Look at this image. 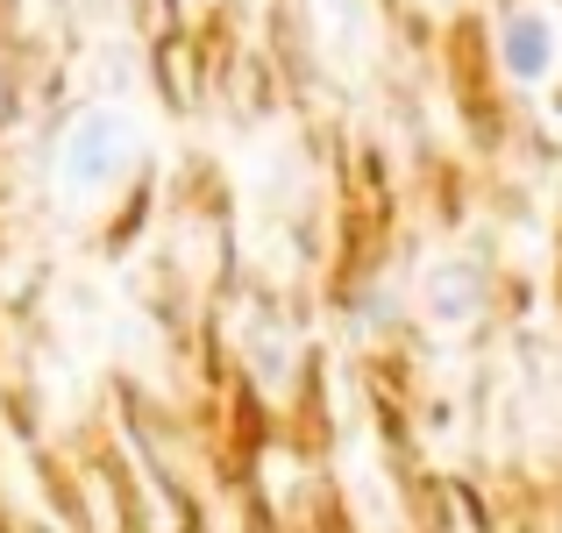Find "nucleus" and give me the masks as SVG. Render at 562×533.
Returning <instances> with one entry per match:
<instances>
[{"label": "nucleus", "mask_w": 562, "mask_h": 533, "mask_svg": "<svg viewBox=\"0 0 562 533\" xmlns=\"http://www.w3.org/2000/svg\"><path fill=\"white\" fill-rule=\"evenodd\" d=\"M114 150H122V122H114V114H86L65 136V171L79 178V185H100V178L114 171Z\"/></svg>", "instance_id": "1"}, {"label": "nucleus", "mask_w": 562, "mask_h": 533, "mask_svg": "<svg viewBox=\"0 0 562 533\" xmlns=\"http://www.w3.org/2000/svg\"><path fill=\"white\" fill-rule=\"evenodd\" d=\"M549 50H555V36H549L541 14H520V22L506 29V71L513 79H541V71H549Z\"/></svg>", "instance_id": "2"}]
</instances>
